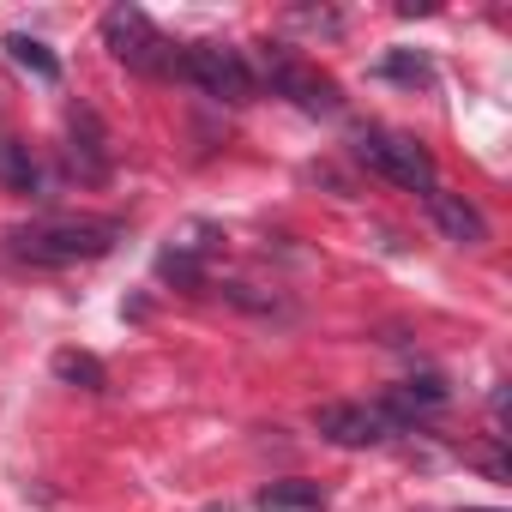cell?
<instances>
[{
	"instance_id": "cell-1",
	"label": "cell",
	"mask_w": 512,
	"mask_h": 512,
	"mask_svg": "<svg viewBox=\"0 0 512 512\" xmlns=\"http://www.w3.org/2000/svg\"><path fill=\"white\" fill-rule=\"evenodd\" d=\"M121 241L115 217H43L13 229V253L31 266H73V260H103Z\"/></svg>"
},
{
	"instance_id": "cell-2",
	"label": "cell",
	"mask_w": 512,
	"mask_h": 512,
	"mask_svg": "<svg viewBox=\"0 0 512 512\" xmlns=\"http://www.w3.org/2000/svg\"><path fill=\"white\" fill-rule=\"evenodd\" d=\"M350 151L356 163H368L374 175L410 187V193H434V157L428 145H416L410 133H392V127H356L350 133Z\"/></svg>"
},
{
	"instance_id": "cell-3",
	"label": "cell",
	"mask_w": 512,
	"mask_h": 512,
	"mask_svg": "<svg viewBox=\"0 0 512 512\" xmlns=\"http://www.w3.org/2000/svg\"><path fill=\"white\" fill-rule=\"evenodd\" d=\"M175 79L199 85L217 103H253V73H247L241 49H223V43H187V49H175Z\"/></svg>"
},
{
	"instance_id": "cell-4",
	"label": "cell",
	"mask_w": 512,
	"mask_h": 512,
	"mask_svg": "<svg viewBox=\"0 0 512 512\" xmlns=\"http://www.w3.org/2000/svg\"><path fill=\"white\" fill-rule=\"evenodd\" d=\"M103 43H109L115 61H127L133 73H175V49L163 43V31H157L139 7H109V13H103Z\"/></svg>"
},
{
	"instance_id": "cell-5",
	"label": "cell",
	"mask_w": 512,
	"mask_h": 512,
	"mask_svg": "<svg viewBox=\"0 0 512 512\" xmlns=\"http://www.w3.org/2000/svg\"><path fill=\"white\" fill-rule=\"evenodd\" d=\"M260 67H266L272 91L290 97L296 109H308V115H332V109H338V85H332L320 67H308L302 55H290L284 43H260Z\"/></svg>"
},
{
	"instance_id": "cell-6",
	"label": "cell",
	"mask_w": 512,
	"mask_h": 512,
	"mask_svg": "<svg viewBox=\"0 0 512 512\" xmlns=\"http://www.w3.org/2000/svg\"><path fill=\"white\" fill-rule=\"evenodd\" d=\"M314 428H320V440L350 446V452L392 440V422L380 416V404H320V410H314Z\"/></svg>"
},
{
	"instance_id": "cell-7",
	"label": "cell",
	"mask_w": 512,
	"mask_h": 512,
	"mask_svg": "<svg viewBox=\"0 0 512 512\" xmlns=\"http://www.w3.org/2000/svg\"><path fill=\"white\" fill-rule=\"evenodd\" d=\"M211 253H217V229H211V223H187V229L169 235V247L157 253V278L193 290V284L205 278V260H211Z\"/></svg>"
},
{
	"instance_id": "cell-8",
	"label": "cell",
	"mask_w": 512,
	"mask_h": 512,
	"mask_svg": "<svg viewBox=\"0 0 512 512\" xmlns=\"http://www.w3.org/2000/svg\"><path fill=\"white\" fill-rule=\"evenodd\" d=\"M67 157H73L79 181H109V133H103L97 109H85V103L67 109Z\"/></svg>"
},
{
	"instance_id": "cell-9",
	"label": "cell",
	"mask_w": 512,
	"mask_h": 512,
	"mask_svg": "<svg viewBox=\"0 0 512 512\" xmlns=\"http://www.w3.org/2000/svg\"><path fill=\"white\" fill-rule=\"evenodd\" d=\"M428 217H434V223H440V235H446V241H458V247H482V241H488V217H482L464 193L434 187V193H428Z\"/></svg>"
},
{
	"instance_id": "cell-10",
	"label": "cell",
	"mask_w": 512,
	"mask_h": 512,
	"mask_svg": "<svg viewBox=\"0 0 512 512\" xmlns=\"http://www.w3.org/2000/svg\"><path fill=\"white\" fill-rule=\"evenodd\" d=\"M260 512H326V488L320 482H266L253 494Z\"/></svg>"
},
{
	"instance_id": "cell-11",
	"label": "cell",
	"mask_w": 512,
	"mask_h": 512,
	"mask_svg": "<svg viewBox=\"0 0 512 512\" xmlns=\"http://www.w3.org/2000/svg\"><path fill=\"white\" fill-rule=\"evenodd\" d=\"M0 181H7L13 193H37V187H43V169H37L31 145H19V139H0Z\"/></svg>"
},
{
	"instance_id": "cell-12",
	"label": "cell",
	"mask_w": 512,
	"mask_h": 512,
	"mask_svg": "<svg viewBox=\"0 0 512 512\" xmlns=\"http://www.w3.org/2000/svg\"><path fill=\"white\" fill-rule=\"evenodd\" d=\"M55 380H67V386H79V392H103V386H109V368H103L91 350H61V356H55Z\"/></svg>"
},
{
	"instance_id": "cell-13",
	"label": "cell",
	"mask_w": 512,
	"mask_h": 512,
	"mask_svg": "<svg viewBox=\"0 0 512 512\" xmlns=\"http://www.w3.org/2000/svg\"><path fill=\"white\" fill-rule=\"evenodd\" d=\"M7 55H13L31 79H43V85H55V79H61V61L49 55V43H37V37H25V31H13V37H7Z\"/></svg>"
},
{
	"instance_id": "cell-14",
	"label": "cell",
	"mask_w": 512,
	"mask_h": 512,
	"mask_svg": "<svg viewBox=\"0 0 512 512\" xmlns=\"http://www.w3.org/2000/svg\"><path fill=\"white\" fill-rule=\"evenodd\" d=\"M380 73H386V79H404V85H428V79H434V67H428L422 55H386Z\"/></svg>"
},
{
	"instance_id": "cell-15",
	"label": "cell",
	"mask_w": 512,
	"mask_h": 512,
	"mask_svg": "<svg viewBox=\"0 0 512 512\" xmlns=\"http://www.w3.org/2000/svg\"><path fill=\"white\" fill-rule=\"evenodd\" d=\"M290 19H296V25H308V31H326V37H338V31H344V19H338V13H314V7H296Z\"/></svg>"
},
{
	"instance_id": "cell-16",
	"label": "cell",
	"mask_w": 512,
	"mask_h": 512,
	"mask_svg": "<svg viewBox=\"0 0 512 512\" xmlns=\"http://www.w3.org/2000/svg\"><path fill=\"white\" fill-rule=\"evenodd\" d=\"M470 512H476V506H470Z\"/></svg>"
}]
</instances>
